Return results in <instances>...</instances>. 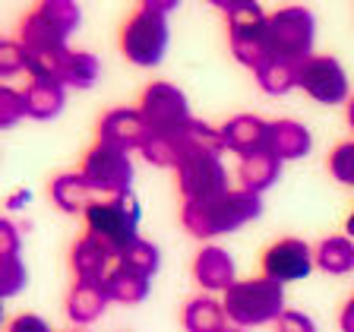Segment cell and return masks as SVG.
<instances>
[{"label":"cell","instance_id":"e0dca14e","mask_svg":"<svg viewBox=\"0 0 354 332\" xmlns=\"http://www.w3.org/2000/svg\"><path fill=\"white\" fill-rule=\"evenodd\" d=\"M111 304V295L104 282H76L66 295V317L73 320L76 326L95 323L104 313V307Z\"/></svg>","mask_w":354,"mask_h":332},{"label":"cell","instance_id":"836d02e7","mask_svg":"<svg viewBox=\"0 0 354 332\" xmlns=\"http://www.w3.org/2000/svg\"><path fill=\"white\" fill-rule=\"evenodd\" d=\"M7 332H54V329L38 313H19V317H13L7 323Z\"/></svg>","mask_w":354,"mask_h":332},{"label":"cell","instance_id":"8fae6325","mask_svg":"<svg viewBox=\"0 0 354 332\" xmlns=\"http://www.w3.org/2000/svg\"><path fill=\"white\" fill-rule=\"evenodd\" d=\"M297 89H304L319 104H342L348 98V76L335 57H329V54H310L301 64Z\"/></svg>","mask_w":354,"mask_h":332},{"label":"cell","instance_id":"6da1fadb","mask_svg":"<svg viewBox=\"0 0 354 332\" xmlns=\"http://www.w3.org/2000/svg\"><path fill=\"white\" fill-rule=\"evenodd\" d=\"M263 203L257 193L241 190H228L225 196L209 199V203H184L180 209V225L190 231L193 237H218V234H231L241 225L259 219Z\"/></svg>","mask_w":354,"mask_h":332},{"label":"cell","instance_id":"d4e9b609","mask_svg":"<svg viewBox=\"0 0 354 332\" xmlns=\"http://www.w3.org/2000/svg\"><path fill=\"white\" fill-rule=\"evenodd\" d=\"M317 266L329 275H345L354 269V241L351 237H326L317 247Z\"/></svg>","mask_w":354,"mask_h":332},{"label":"cell","instance_id":"e575fe53","mask_svg":"<svg viewBox=\"0 0 354 332\" xmlns=\"http://www.w3.org/2000/svg\"><path fill=\"white\" fill-rule=\"evenodd\" d=\"M0 257H19V231L10 219L0 221Z\"/></svg>","mask_w":354,"mask_h":332},{"label":"cell","instance_id":"7402d4cb","mask_svg":"<svg viewBox=\"0 0 354 332\" xmlns=\"http://www.w3.org/2000/svg\"><path fill=\"white\" fill-rule=\"evenodd\" d=\"M304 60H288V57H269L263 66L257 70L259 89L266 95H285L297 86V73H301Z\"/></svg>","mask_w":354,"mask_h":332},{"label":"cell","instance_id":"83f0119b","mask_svg":"<svg viewBox=\"0 0 354 332\" xmlns=\"http://www.w3.org/2000/svg\"><path fill=\"white\" fill-rule=\"evenodd\" d=\"M118 266H124V269H130V273H136V275L152 279V275L158 273V247H152L149 241H136L130 250L118 259Z\"/></svg>","mask_w":354,"mask_h":332},{"label":"cell","instance_id":"7c38bea8","mask_svg":"<svg viewBox=\"0 0 354 332\" xmlns=\"http://www.w3.org/2000/svg\"><path fill=\"white\" fill-rule=\"evenodd\" d=\"M313 263H317V253L310 250L304 241H297V237H281V241H275L272 247L263 253L266 279L279 282V285L307 279Z\"/></svg>","mask_w":354,"mask_h":332},{"label":"cell","instance_id":"f1b7e54d","mask_svg":"<svg viewBox=\"0 0 354 332\" xmlns=\"http://www.w3.org/2000/svg\"><path fill=\"white\" fill-rule=\"evenodd\" d=\"M35 10H41L54 26H60V29L66 32V35L80 26V7H76L73 0H41V3H35Z\"/></svg>","mask_w":354,"mask_h":332},{"label":"cell","instance_id":"f546056e","mask_svg":"<svg viewBox=\"0 0 354 332\" xmlns=\"http://www.w3.org/2000/svg\"><path fill=\"white\" fill-rule=\"evenodd\" d=\"M3 263H0V295L3 297H13L22 291V285H26V266H22L19 257H0Z\"/></svg>","mask_w":354,"mask_h":332},{"label":"cell","instance_id":"3957f363","mask_svg":"<svg viewBox=\"0 0 354 332\" xmlns=\"http://www.w3.org/2000/svg\"><path fill=\"white\" fill-rule=\"evenodd\" d=\"M86 231L88 237H95L98 243L108 247V253L114 259H120L133 243L140 241V203L130 196L118 199H98L86 209Z\"/></svg>","mask_w":354,"mask_h":332},{"label":"cell","instance_id":"d590c367","mask_svg":"<svg viewBox=\"0 0 354 332\" xmlns=\"http://www.w3.org/2000/svg\"><path fill=\"white\" fill-rule=\"evenodd\" d=\"M279 332H317L313 320L297 313V310H285V317L279 320Z\"/></svg>","mask_w":354,"mask_h":332},{"label":"cell","instance_id":"ffe728a7","mask_svg":"<svg viewBox=\"0 0 354 332\" xmlns=\"http://www.w3.org/2000/svg\"><path fill=\"white\" fill-rule=\"evenodd\" d=\"M310 152V130L297 120H272L269 124V155L279 162L285 158H304Z\"/></svg>","mask_w":354,"mask_h":332},{"label":"cell","instance_id":"277c9868","mask_svg":"<svg viewBox=\"0 0 354 332\" xmlns=\"http://www.w3.org/2000/svg\"><path fill=\"white\" fill-rule=\"evenodd\" d=\"M225 313L231 323H237L241 329L247 326H266L272 320L285 317V291L279 282L272 279H247V282H234L225 291Z\"/></svg>","mask_w":354,"mask_h":332},{"label":"cell","instance_id":"74e56055","mask_svg":"<svg viewBox=\"0 0 354 332\" xmlns=\"http://www.w3.org/2000/svg\"><path fill=\"white\" fill-rule=\"evenodd\" d=\"M142 3H146L149 10H155V13H162V16H168L171 10H177V7H180L177 0H142Z\"/></svg>","mask_w":354,"mask_h":332},{"label":"cell","instance_id":"5bb4252c","mask_svg":"<svg viewBox=\"0 0 354 332\" xmlns=\"http://www.w3.org/2000/svg\"><path fill=\"white\" fill-rule=\"evenodd\" d=\"M221 142L241 158L263 155L269 152V124L263 118H257V114H237V118H231L221 127Z\"/></svg>","mask_w":354,"mask_h":332},{"label":"cell","instance_id":"9a60e30c","mask_svg":"<svg viewBox=\"0 0 354 332\" xmlns=\"http://www.w3.org/2000/svg\"><path fill=\"white\" fill-rule=\"evenodd\" d=\"M66 32L60 26H54L41 10H32L22 19L19 29V44L26 48V54H54V51H66Z\"/></svg>","mask_w":354,"mask_h":332},{"label":"cell","instance_id":"8d00e7d4","mask_svg":"<svg viewBox=\"0 0 354 332\" xmlns=\"http://www.w3.org/2000/svg\"><path fill=\"white\" fill-rule=\"evenodd\" d=\"M339 326H342V332H354V295H351V301H348L345 307H342Z\"/></svg>","mask_w":354,"mask_h":332},{"label":"cell","instance_id":"30bf717a","mask_svg":"<svg viewBox=\"0 0 354 332\" xmlns=\"http://www.w3.org/2000/svg\"><path fill=\"white\" fill-rule=\"evenodd\" d=\"M140 114L152 133H168L190 120V104H187V95L177 86L152 82V86H146V92L140 98Z\"/></svg>","mask_w":354,"mask_h":332},{"label":"cell","instance_id":"ab89813d","mask_svg":"<svg viewBox=\"0 0 354 332\" xmlns=\"http://www.w3.org/2000/svg\"><path fill=\"white\" fill-rule=\"evenodd\" d=\"M345 118H348V127H351V130H354V98H351V102H348V111H345Z\"/></svg>","mask_w":354,"mask_h":332},{"label":"cell","instance_id":"5b68a950","mask_svg":"<svg viewBox=\"0 0 354 332\" xmlns=\"http://www.w3.org/2000/svg\"><path fill=\"white\" fill-rule=\"evenodd\" d=\"M225 149L221 142V130L209 127L206 120H187L184 127L168 133H149L146 146H142V158H149L158 168H177L187 155L193 152H215Z\"/></svg>","mask_w":354,"mask_h":332},{"label":"cell","instance_id":"ba28073f","mask_svg":"<svg viewBox=\"0 0 354 332\" xmlns=\"http://www.w3.org/2000/svg\"><path fill=\"white\" fill-rule=\"evenodd\" d=\"M80 171L86 174L88 184L98 190L102 199L130 196L133 165H130L124 149L108 146V142H95V146L86 152V162H82Z\"/></svg>","mask_w":354,"mask_h":332},{"label":"cell","instance_id":"8992f818","mask_svg":"<svg viewBox=\"0 0 354 332\" xmlns=\"http://www.w3.org/2000/svg\"><path fill=\"white\" fill-rule=\"evenodd\" d=\"M120 51L136 66L162 64L165 51H168V19L162 13L149 10L146 3H140L136 13L120 29Z\"/></svg>","mask_w":354,"mask_h":332},{"label":"cell","instance_id":"52a82bcc","mask_svg":"<svg viewBox=\"0 0 354 332\" xmlns=\"http://www.w3.org/2000/svg\"><path fill=\"white\" fill-rule=\"evenodd\" d=\"M266 32H269V51H272V57L307 60L310 51H313L317 22H313V13H310V10L285 7V10L269 16Z\"/></svg>","mask_w":354,"mask_h":332},{"label":"cell","instance_id":"4316f807","mask_svg":"<svg viewBox=\"0 0 354 332\" xmlns=\"http://www.w3.org/2000/svg\"><path fill=\"white\" fill-rule=\"evenodd\" d=\"M102 73V64H98L95 54L88 51H70L64 66V86H73V89H92Z\"/></svg>","mask_w":354,"mask_h":332},{"label":"cell","instance_id":"484cf974","mask_svg":"<svg viewBox=\"0 0 354 332\" xmlns=\"http://www.w3.org/2000/svg\"><path fill=\"white\" fill-rule=\"evenodd\" d=\"M64 86L60 82H32L26 89V104H29V118L51 120L64 108Z\"/></svg>","mask_w":354,"mask_h":332},{"label":"cell","instance_id":"9c48e42d","mask_svg":"<svg viewBox=\"0 0 354 332\" xmlns=\"http://www.w3.org/2000/svg\"><path fill=\"white\" fill-rule=\"evenodd\" d=\"M177 187L184 203H209L228 193V171L215 152H193L177 165Z\"/></svg>","mask_w":354,"mask_h":332},{"label":"cell","instance_id":"d6a6232c","mask_svg":"<svg viewBox=\"0 0 354 332\" xmlns=\"http://www.w3.org/2000/svg\"><path fill=\"white\" fill-rule=\"evenodd\" d=\"M19 70H26V48L19 42H3L0 44V73L10 76Z\"/></svg>","mask_w":354,"mask_h":332},{"label":"cell","instance_id":"7a4b0ae2","mask_svg":"<svg viewBox=\"0 0 354 332\" xmlns=\"http://www.w3.org/2000/svg\"><path fill=\"white\" fill-rule=\"evenodd\" d=\"M215 7L228 16L231 54L257 73L259 66L272 57V51H269V32H266L269 16L253 0H215Z\"/></svg>","mask_w":354,"mask_h":332},{"label":"cell","instance_id":"44dd1931","mask_svg":"<svg viewBox=\"0 0 354 332\" xmlns=\"http://www.w3.org/2000/svg\"><path fill=\"white\" fill-rule=\"evenodd\" d=\"M180 323L187 332H228V313L215 297H193L180 313Z\"/></svg>","mask_w":354,"mask_h":332},{"label":"cell","instance_id":"cb8c5ba5","mask_svg":"<svg viewBox=\"0 0 354 332\" xmlns=\"http://www.w3.org/2000/svg\"><path fill=\"white\" fill-rule=\"evenodd\" d=\"M149 282L146 275H136L130 273V269H124V266H114L111 269V275L104 279V288H108V295L111 301H118V304H140L149 297Z\"/></svg>","mask_w":354,"mask_h":332},{"label":"cell","instance_id":"603a6c76","mask_svg":"<svg viewBox=\"0 0 354 332\" xmlns=\"http://www.w3.org/2000/svg\"><path fill=\"white\" fill-rule=\"evenodd\" d=\"M279 171H281V162L275 155L263 152V155H253V158H243L241 168H237V177H241V184L247 193H263L279 181Z\"/></svg>","mask_w":354,"mask_h":332},{"label":"cell","instance_id":"ac0fdd59","mask_svg":"<svg viewBox=\"0 0 354 332\" xmlns=\"http://www.w3.org/2000/svg\"><path fill=\"white\" fill-rule=\"evenodd\" d=\"M193 279L209 291H228L234 285V259L221 247H206L193 259Z\"/></svg>","mask_w":354,"mask_h":332},{"label":"cell","instance_id":"2e32d148","mask_svg":"<svg viewBox=\"0 0 354 332\" xmlns=\"http://www.w3.org/2000/svg\"><path fill=\"white\" fill-rule=\"evenodd\" d=\"M51 199L54 206L64 209V212H82L86 215V209L92 206V203H98V190L86 181V174L82 171H66V174H57L51 181Z\"/></svg>","mask_w":354,"mask_h":332},{"label":"cell","instance_id":"1f68e13d","mask_svg":"<svg viewBox=\"0 0 354 332\" xmlns=\"http://www.w3.org/2000/svg\"><path fill=\"white\" fill-rule=\"evenodd\" d=\"M29 114L26 104V92H13L10 86L0 89V127H13L19 118Z\"/></svg>","mask_w":354,"mask_h":332},{"label":"cell","instance_id":"60d3db41","mask_svg":"<svg viewBox=\"0 0 354 332\" xmlns=\"http://www.w3.org/2000/svg\"><path fill=\"white\" fill-rule=\"evenodd\" d=\"M345 228H348V234L354 237V215H351V219H348V225H345Z\"/></svg>","mask_w":354,"mask_h":332},{"label":"cell","instance_id":"f35d334b","mask_svg":"<svg viewBox=\"0 0 354 332\" xmlns=\"http://www.w3.org/2000/svg\"><path fill=\"white\" fill-rule=\"evenodd\" d=\"M22 203H29V193H26V190L13 193V196L7 199V209H16V206H22Z\"/></svg>","mask_w":354,"mask_h":332},{"label":"cell","instance_id":"b9f144b4","mask_svg":"<svg viewBox=\"0 0 354 332\" xmlns=\"http://www.w3.org/2000/svg\"><path fill=\"white\" fill-rule=\"evenodd\" d=\"M228 332H243V329H228Z\"/></svg>","mask_w":354,"mask_h":332},{"label":"cell","instance_id":"4dcf8cb0","mask_svg":"<svg viewBox=\"0 0 354 332\" xmlns=\"http://www.w3.org/2000/svg\"><path fill=\"white\" fill-rule=\"evenodd\" d=\"M329 171L335 181H342V184L354 187V140L348 142H339V146L332 149L329 155Z\"/></svg>","mask_w":354,"mask_h":332},{"label":"cell","instance_id":"7bdbcfd3","mask_svg":"<svg viewBox=\"0 0 354 332\" xmlns=\"http://www.w3.org/2000/svg\"><path fill=\"white\" fill-rule=\"evenodd\" d=\"M70 332H76V329H70Z\"/></svg>","mask_w":354,"mask_h":332},{"label":"cell","instance_id":"d6986e66","mask_svg":"<svg viewBox=\"0 0 354 332\" xmlns=\"http://www.w3.org/2000/svg\"><path fill=\"white\" fill-rule=\"evenodd\" d=\"M111 253L104 243H98L95 237H82L76 241L73 253H70V266L76 273V282H104L111 275Z\"/></svg>","mask_w":354,"mask_h":332},{"label":"cell","instance_id":"4fadbf2b","mask_svg":"<svg viewBox=\"0 0 354 332\" xmlns=\"http://www.w3.org/2000/svg\"><path fill=\"white\" fill-rule=\"evenodd\" d=\"M149 133L152 130L146 127L140 108H114V111H108L102 118V124H98V142L118 146V149H124V152H130V149H140L142 152Z\"/></svg>","mask_w":354,"mask_h":332}]
</instances>
